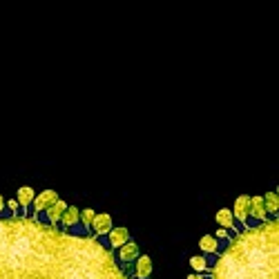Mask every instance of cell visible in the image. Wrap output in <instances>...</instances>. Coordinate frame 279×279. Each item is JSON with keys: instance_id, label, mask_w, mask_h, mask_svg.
I'll return each mask as SVG.
<instances>
[{"instance_id": "12", "label": "cell", "mask_w": 279, "mask_h": 279, "mask_svg": "<svg viewBox=\"0 0 279 279\" xmlns=\"http://www.w3.org/2000/svg\"><path fill=\"white\" fill-rule=\"evenodd\" d=\"M248 217L255 221H266L268 219V212H266V206H264V199L262 197H250V212Z\"/></svg>"}, {"instance_id": "17", "label": "cell", "mask_w": 279, "mask_h": 279, "mask_svg": "<svg viewBox=\"0 0 279 279\" xmlns=\"http://www.w3.org/2000/svg\"><path fill=\"white\" fill-rule=\"evenodd\" d=\"M94 210L92 208H85V210H80V226L85 228V230H90V226H92V221H94Z\"/></svg>"}, {"instance_id": "18", "label": "cell", "mask_w": 279, "mask_h": 279, "mask_svg": "<svg viewBox=\"0 0 279 279\" xmlns=\"http://www.w3.org/2000/svg\"><path fill=\"white\" fill-rule=\"evenodd\" d=\"M7 208L11 210V214H20V203H18L16 199H9L7 201Z\"/></svg>"}, {"instance_id": "19", "label": "cell", "mask_w": 279, "mask_h": 279, "mask_svg": "<svg viewBox=\"0 0 279 279\" xmlns=\"http://www.w3.org/2000/svg\"><path fill=\"white\" fill-rule=\"evenodd\" d=\"M188 279H203L201 272H192V275H188Z\"/></svg>"}, {"instance_id": "2", "label": "cell", "mask_w": 279, "mask_h": 279, "mask_svg": "<svg viewBox=\"0 0 279 279\" xmlns=\"http://www.w3.org/2000/svg\"><path fill=\"white\" fill-rule=\"evenodd\" d=\"M212 279H279L277 217L244 226L214 259Z\"/></svg>"}, {"instance_id": "4", "label": "cell", "mask_w": 279, "mask_h": 279, "mask_svg": "<svg viewBox=\"0 0 279 279\" xmlns=\"http://www.w3.org/2000/svg\"><path fill=\"white\" fill-rule=\"evenodd\" d=\"M54 201H58V195H56V190H42L40 195H36L34 197V201H32V208H34V212L38 214V212H45V210L52 206Z\"/></svg>"}, {"instance_id": "13", "label": "cell", "mask_w": 279, "mask_h": 279, "mask_svg": "<svg viewBox=\"0 0 279 279\" xmlns=\"http://www.w3.org/2000/svg\"><path fill=\"white\" fill-rule=\"evenodd\" d=\"M221 241H226V239H217V237H212V234H206V237L199 239V248L206 252V255H219L221 252Z\"/></svg>"}, {"instance_id": "14", "label": "cell", "mask_w": 279, "mask_h": 279, "mask_svg": "<svg viewBox=\"0 0 279 279\" xmlns=\"http://www.w3.org/2000/svg\"><path fill=\"white\" fill-rule=\"evenodd\" d=\"M217 223H219V228H226V230H234V217L230 210L221 208L219 212H217Z\"/></svg>"}, {"instance_id": "7", "label": "cell", "mask_w": 279, "mask_h": 279, "mask_svg": "<svg viewBox=\"0 0 279 279\" xmlns=\"http://www.w3.org/2000/svg\"><path fill=\"white\" fill-rule=\"evenodd\" d=\"M139 246L134 244V241H125V244L121 246V250L116 252V259H119L121 264H132L136 257H139Z\"/></svg>"}, {"instance_id": "10", "label": "cell", "mask_w": 279, "mask_h": 279, "mask_svg": "<svg viewBox=\"0 0 279 279\" xmlns=\"http://www.w3.org/2000/svg\"><path fill=\"white\" fill-rule=\"evenodd\" d=\"M105 237H108L110 248H121L125 241H130V232H127V228H112Z\"/></svg>"}, {"instance_id": "8", "label": "cell", "mask_w": 279, "mask_h": 279, "mask_svg": "<svg viewBox=\"0 0 279 279\" xmlns=\"http://www.w3.org/2000/svg\"><path fill=\"white\" fill-rule=\"evenodd\" d=\"M78 221H80V212H78V208L67 206V208H65V212L60 214L58 226L63 228V230H72L74 226H78Z\"/></svg>"}, {"instance_id": "15", "label": "cell", "mask_w": 279, "mask_h": 279, "mask_svg": "<svg viewBox=\"0 0 279 279\" xmlns=\"http://www.w3.org/2000/svg\"><path fill=\"white\" fill-rule=\"evenodd\" d=\"M262 199H264V206H266V212H268V217L270 214H277V210H279V197H277V192H266Z\"/></svg>"}, {"instance_id": "3", "label": "cell", "mask_w": 279, "mask_h": 279, "mask_svg": "<svg viewBox=\"0 0 279 279\" xmlns=\"http://www.w3.org/2000/svg\"><path fill=\"white\" fill-rule=\"evenodd\" d=\"M232 217H234V230H241L246 226V219H248V212H250V197L241 195L237 201H234V208L230 210Z\"/></svg>"}, {"instance_id": "16", "label": "cell", "mask_w": 279, "mask_h": 279, "mask_svg": "<svg viewBox=\"0 0 279 279\" xmlns=\"http://www.w3.org/2000/svg\"><path fill=\"white\" fill-rule=\"evenodd\" d=\"M190 268H195V272H206L210 270V262H208V255H195L190 257Z\"/></svg>"}, {"instance_id": "6", "label": "cell", "mask_w": 279, "mask_h": 279, "mask_svg": "<svg viewBox=\"0 0 279 279\" xmlns=\"http://www.w3.org/2000/svg\"><path fill=\"white\" fill-rule=\"evenodd\" d=\"M134 262H136L134 264V272H132L134 279H147V277H150V272H152V259L150 257L139 255Z\"/></svg>"}, {"instance_id": "11", "label": "cell", "mask_w": 279, "mask_h": 279, "mask_svg": "<svg viewBox=\"0 0 279 279\" xmlns=\"http://www.w3.org/2000/svg\"><path fill=\"white\" fill-rule=\"evenodd\" d=\"M16 197H18V203H20V208H23V212L29 217V208H32V201H34V197H36V192L29 188V185H23V188H18L16 192Z\"/></svg>"}, {"instance_id": "9", "label": "cell", "mask_w": 279, "mask_h": 279, "mask_svg": "<svg viewBox=\"0 0 279 279\" xmlns=\"http://www.w3.org/2000/svg\"><path fill=\"white\" fill-rule=\"evenodd\" d=\"M65 208H67V203L63 201V199H58V201H54L52 206H49L47 210H45V221L47 223H52V226H58V221H60V214L65 212Z\"/></svg>"}, {"instance_id": "21", "label": "cell", "mask_w": 279, "mask_h": 279, "mask_svg": "<svg viewBox=\"0 0 279 279\" xmlns=\"http://www.w3.org/2000/svg\"><path fill=\"white\" fill-rule=\"evenodd\" d=\"M147 279H150V277H147Z\"/></svg>"}, {"instance_id": "1", "label": "cell", "mask_w": 279, "mask_h": 279, "mask_svg": "<svg viewBox=\"0 0 279 279\" xmlns=\"http://www.w3.org/2000/svg\"><path fill=\"white\" fill-rule=\"evenodd\" d=\"M38 214L0 219V279H134L98 237L70 234Z\"/></svg>"}, {"instance_id": "5", "label": "cell", "mask_w": 279, "mask_h": 279, "mask_svg": "<svg viewBox=\"0 0 279 279\" xmlns=\"http://www.w3.org/2000/svg\"><path fill=\"white\" fill-rule=\"evenodd\" d=\"M112 217L110 214H94V221H92V226H90V230L96 234V237H105L110 230H112Z\"/></svg>"}, {"instance_id": "20", "label": "cell", "mask_w": 279, "mask_h": 279, "mask_svg": "<svg viewBox=\"0 0 279 279\" xmlns=\"http://www.w3.org/2000/svg\"><path fill=\"white\" fill-rule=\"evenodd\" d=\"M5 208H7V203H5V197L3 195H0V212H3V210Z\"/></svg>"}]
</instances>
